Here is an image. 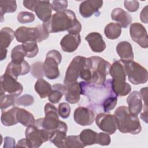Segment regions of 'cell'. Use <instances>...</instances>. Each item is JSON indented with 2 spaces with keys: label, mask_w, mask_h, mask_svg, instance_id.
<instances>
[{
  "label": "cell",
  "mask_w": 148,
  "mask_h": 148,
  "mask_svg": "<svg viewBox=\"0 0 148 148\" xmlns=\"http://www.w3.org/2000/svg\"><path fill=\"white\" fill-rule=\"evenodd\" d=\"M110 64L105 59L98 57H89V69L91 80L88 83L102 85L106 81V76L109 73Z\"/></svg>",
  "instance_id": "cell-4"
},
{
  "label": "cell",
  "mask_w": 148,
  "mask_h": 148,
  "mask_svg": "<svg viewBox=\"0 0 148 148\" xmlns=\"http://www.w3.org/2000/svg\"><path fill=\"white\" fill-rule=\"evenodd\" d=\"M15 37L14 31L9 27H4L0 31V50H7Z\"/></svg>",
  "instance_id": "cell-27"
},
{
  "label": "cell",
  "mask_w": 148,
  "mask_h": 148,
  "mask_svg": "<svg viewBox=\"0 0 148 148\" xmlns=\"http://www.w3.org/2000/svg\"><path fill=\"white\" fill-rule=\"evenodd\" d=\"M127 102L128 105V111L131 114L138 116L142 111V97L140 92L138 91H134L128 95L127 98Z\"/></svg>",
  "instance_id": "cell-20"
},
{
  "label": "cell",
  "mask_w": 148,
  "mask_h": 148,
  "mask_svg": "<svg viewBox=\"0 0 148 148\" xmlns=\"http://www.w3.org/2000/svg\"><path fill=\"white\" fill-rule=\"evenodd\" d=\"M125 8L130 12L138 10L139 8V2L137 1H125L124 2Z\"/></svg>",
  "instance_id": "cell-46"
},
{
  "label": "cell",
  "mask_w": 148,
  "mask_h": 148,
  "mask_svg": "<svg viewBox=\"0 0 148 148\" xmlns=\"http://www.w3.org/2000/svg\"><path fill=\"white\" fill-rule=\"evenodd\" d=\"M91 50L95 53L102 52L106 48V43L102 35L96 32L88 34L85 38Z\"/></svg>",
  "instance_id": "cell-19"
},
{
  "label": "cell",
  "mask_w": 148,
  "mask_h": 148,
  "mask_svg": "<svg viewBox=\"0 0 148 148\" xmlns=\"http://www.w3.org/2000/svg\"><path fill=\"white\" fill-rule=\"evenodd\" d=\"M16 106L10 108L7 110H2L1 121L5 126H12L18 123L16 117Z\"/></svg>",
  "instance_id": "cell-26"
},
{
  "label": "cell",
  "mask_w": 148,
  "mask_h": 148,
  "mask_svg": "<svg viewBox=\"0 0 148 148\" xmlns=\"http://www.w3.org/2000/svg\"><path fill=\"white\" fill-rule=\"evenodd\" d=\"M86 58V57L77 56L72 59L65 73L64 80L65 85L76 82L84 66Z\"/></svg>",
  "instance_id": "cell-10"
},
{
  "label": "cell",
  "mask_w": 148,
  "mask_h": 148,
  "mask_svg": "<svg viewBox=\"0 0 148 148\" xmlns=\"http://www.w3.org/2000/svg\"><path fill=\"white\" fill-rule=\"evenodd\" d=\"M85 145L81 141L79 136L69 135L65 139V148H83Z\"/></svg>",
  "instance_id": "cell-38"
},
{
  "label": "cell",
  "mask_w": 148,
  "mask_h": 148,
  "mask_svg": "<svg viewBox=\"0 0 148 148\" xmlns=\"http://www.w3.org/2000/svg\"><path fill=\"white\" fill-rule=\"evenodd\" d=\"M25 56V53L22 45H17L13 48L11 52V58L13 62L21 64L25 61L24 57Z\"/></svg>",
  "instance_id": "cell-34"
},
{
  "label": "cell",
  "mask_w": 148,
  "mask_h": 148,
  "mask_svg": "<svg viewBox=\"0 0 148 148\" xmlns=\"http://www.w3.org/2000/svg\"><path fill=\"white\" fill-rule=\"evenodd\" d=\"M51 5L54 11L58 12L66 10L68 7V1L66 0L53 1Z\"/></svg>",
  "instance_id": "cell-45"
},
{
  "label": "cell",
  "mask_w": 148,
  "mask_h": 148,
  "mask_svg": "<svg viewBox=\"0 0 148 148\" xmlns=\"http://www.w3.org/2000/svg\"><path fill=\"white\" fill-rule=\"evenodd\" d=\"M43 25L50 33H57L67 31L69 34H79L82 25L77 20L75 13L66 9L51 16L50 19L43 23Z\"/></svg>",
  "instance_id": "cell-1"
},
{
  "label": "cell",
  "mask_w": 148,
  "mask_h": 148,
  "mask_svg": "<svg viewBox=\"0 0 148 148\" xmlns=\"http://www.w3.org/2000/svg\"><path fill=\"white\" fill-rule=\"evenodd\" d=\"M30 71L31 67L26 61L21 64H16L11 61L8 64L5 73L17 80L18 76L25 75Z\"/></svg>",
  "instance_id": "cell-18"
},
{
  "label": "cell",
  "mask_w": 148,
  "mask_h": 148,
  "mask_svg": "<svg viewBox=\"0 0 148 148\" xmlns=\"http://www.w3.org/2000/svg\"><path fill=\"white\" fill-rule=\"evenodd\" d=\"M6 56H7V50H1V53H0V60H1V61H2V60H5L6 58Z\"/></svg>",
  "instance_id": "cell-52"
},
{
  "label": "cell",
  "mask_w": 148,
  "mask_h": 148,
  "mask_svg": "<svg viewBox=\"0 0 148 148\" xmlns=\"http://www.w3.org/2000/svg\"><path fill=\"white\" fill-rule=\"evenodd\" d=\"M104 34L106 38L109 39H117L121 34V27L117 23H110L105 26Z\"/></svg>",
  "instance_id": "cell-33"
},
{
  "label": "cell",
  "mask_w": 148,
  "mask_h": 148,
  "mask_svg": "<svg viewBox=\"0 0 148 148\" xmlns=\"http://www.w3.org/2000/svg\"><path fill=\"white\" fill-rule=\"evenodd\" d=\"M16 40L20 43L27 42H40L46 39L49 36V32L42 25L35 27H20L14 32Z\"/></svg>",
  "instance_id": "cell-5"
},
{
  "label": "cell",
  "mask_w": 148,
  "mask_h": 148,
  "mask_svg": "<svg viewBox=\"0 0 148 148\" xmlns=\"http://www.w3.org/2000/svg\"><path fill=\"white\" fill-rule=\"evenodd\" d=\"M16 97L10 94L1 95L0 108L1 110H5L9 108L14 106Z\"/></svg>",
  "instance_id": "cell-37"
},
{
  "label": "cell",
  "mask_w": 148,
  "mask_h": 148,
  "mask_svg": "<svg viewBox=\"0 0 148 148\" xmlns=\"http://www.w3.org/2000/svg\"><path fill=\"white\" fill-rule=\"evenodd\" d=\"M66 87L65 85L56 84L52 86V90L48 96L49 101L52 103H57L65 94Z\"/></svg>",
  "instance_id": "cell-29"
},
{
  "label": "cell",
  "mask_w": 148,
  "mask_h": 148,
  "mask_svg": "<svg viewBox=\"0 0 148 148\" xmlns=\"http://www.w3.org/2000/svg\"><path fill=\"white\" fill-rule=\"evenodd\" d=\"M0 6L1 22L3 18L4 14L14 12L17 9V4L16 1H1Z\"/></svg>",
  "instance_id": "cell-35"
},
{
  "label": "cell",
  "mask_w": 148,
  "mask_h": 148,
  "mask_svg": "<svg viewBox=\"0 0 148 148\" xmlns=\"http://www.w3.org/2000/svg\"><path fill=\"white\" fill-rule=\"evenodd\" d=\"M112 88L117 96H125L131 91V86L126 82H118L111 79Z\"/></svg>",
  "instance_id": "cell-31"
},
{
  "label": "cell",
  "mask_w": 148,
  "mask_h": 148,
  "mask_svg": "<svg viewBox=\"0 0 148 148\" xmlns=\"http://www.w3.org/2000/svg\"><path fill=\"white\" fill-rule=\"evenodd\" d=\"M16 146L17 147H27L26 139L25 138H23V139H20V140H18Z\"/></svg>",
  "instance_id": "cell-51"
},
{
  "label": "cell",
  "mask_w": 148,
  "mask_h": 148,
  "mask_svg": "<svg viewBox=\"0 0 148 148\" xmlns=\"http://www.w3.org/2000/svg\"><path fill=\"white\" fill-rule=\"evenodd\" d=\"M35 15L28 12H20L17 16V21L21 24H27L32 23L35 20Z\"/></svg>",
  "instance_id": "cell-40"
},
{
  "label": "cell",
  "mask_w": 148,
  "mask_h": 148,
  "mask_svg": "<svg viewBox=\"0 0 148 148\" xmlns=\"http://www.w3.org/2000/svg\"><path fill=\"white\" fill-rule=\"evenodd\" d=\"M140 18L142 22L145 24L147 23V6H146L141 11Z\"/></svg>",
  "instance_id": "cell-48"
},
{
  "label": "cell",
  "mask_w": 148,
  "mask_h": 148,
  "mask_svg": "<svg viewBox=\"0 0 148 148\" xmlns=\"http://www.w3.org/2000/svg\"><path fill=\"white\" fill-rule=\"evenodd\" d=\"M62 60L61 53L57 50H50L46 56L43 62L45 76L49 79L53 80L60 76L58 65Z\"/></svg>",
  "instance_id": "cell-8"
},
{
  "label": "cell",
  "mask_w": 148,
  "mask_h": 148,
  "mask_svg": "<svg viewBox=\"0 0 148 148\" xmlns=\"http://www.w3.org/2000/svg\"><path fill=\"white\" fill-rule=\"evenodd\" d=\"M116 119L117 129L123 133L138 134L140 132L142 127L137 116L131 114L125 106L118 107L114 112Z\"/></svg>",
  "instance_id": "cell-3"
},
{
  "label": "cell",
  "mask_w": 148,
  "mask_h": 148,
  "mask_svg": "<svg viewBox=\"0 0 148 148\" xmlns=\"http://www.w3.org/2000/svg\"><path fill=\"white\" fill-rule=\"evenodd\" d=\"M1 95L8 94L15 97L19 96L23 91V86L10 75L4 73L1 76Z\"/></svg>",
  "instance_id": "cell-11"
},
{
  "label": "cell",
  "mask_w": 148,
  "mask_h": 148,
  "mask_svg": "<svg viewBox=\"0 0 148 148\" xmlns=\"http://www.w3.org/2000/svg\"><path fill=\"white\" fill-rule=\"evenodd\" d=\"M80 85L81 94L86 96L92 105L97 107L102 106L108 98L116 95L112 90L110 79L106 80L103 84L99 86L85 81L80 82Z\"/></svg>",
  "instance_id": "cell-2"
},
{
  "label": "cell",
  "mask_w": 148,
  "mask_h": 148,
  "mask_svg": "<svg viewBox=\"0 0 148 148\" xmlns=\"http://www.w3.org/2000/svg\"><path fill=\"white\" fill-rule=\"evenodd\" d=\"M35 90L41 98H45L51 92L52 86L43 78H39L35 82Z\"/></svg>",
  "instance_id": "cell-30"
},
{
  "label": "cell",
  "mask_w": 148,
  "mask_h": 148,
  "mask_svg": "<svg viewBox=\"0 0 148 148\" xmlns=\"http://www.w3.org/2000/svg\"><path fill=\"white\" fill-rule=\"evenodd\" d=\"M103 1L100 0H87L82 2L79 6V12L84 18L90 17L95 14L99 15V9L102 6Z\"/></svg>",
  "instance_id": "cell-15"
},
{
  "label": "cell",
  "mask_w": 148,
  "mask_h": 148,
  "mask_svg": "<svg viewBox=\"0 0 148 148\" xmlns=\"http://www.w3.org/2000/svg\"><path fill=\"white\" fill-rule=\"evenodd\" d=\"M22 46L25 51L27 57L33 58L38 54L39 49L36 42H27L23 43Z\"/></svg>",
  "instance_id": "cell-36"
},
{
  "label": "cell",
  "mask_w": 148,
  "mask_h": 148,
  "mask_svg": "<svg viewBox=\"0 0 148 148\" xmlns=\"http://www.w3.org/2000/svg\"><path fill=\"white\" fill-rule=\"evenodd\" d=\"M45 117L39 118L36 121L51 135L54 131L66 124L59 120L58 109L50 103H47L45 105Z\"/></svg>",
  "instance_id": "cell-7"
},
{
  "label": "cell",
  "mask_w": 148,
  "mask_h": 148,
  "mask_svg": "<svg viewBox=\"0 0 148 148\" xmlns=\"http://www.w3.org/2000/svg\"><path fill=\"white\" fill-rule=\"evenodd\" d=\"M110 137L108 133L99 132L98 133L97 144H99L102 146H108L110 143Z\"/></svg>",
  "instance_id": "cell-44"
},
{
  "label": "cell",
  "mask_w": 148,
  "mask_h": 148,
  "mask_svg": "<svg viewBox=\"0 0 148 148\" xmlns=\"http://www.w3.org/2000/svg\"><path fill=\"white\" fill-rule=\"evenodd\" d=\"M52 10V5L49 1H37L34 8L36 15L43 23L50 19Z\"/></svg>",
  "instance_id": "cell-16"
},
{
  "label": "cell",
  "mask_w": 148,
  "mask_h": 148,
  "mask_svg": "<svg viewBox=\"0 0 148 148\" xmlns=\"http://www.w3.org/2000/svg\"><path fill=\"white\" fill-rule=\"evenodd\" d=\"M116 51L123 62L125 63L133 61L132 47L131 44L128 42L122 41L119 43L116 46Z\"/></svg>",
  "instance_id": "cell-23"
},
{
  "label": "cell",
  "mask_w": 148,
  "mask_h": 148,
  "mask_svg": "<svg viewBox=\"0 0 148 148\" xmlns=\"http://www.w3.org/2000/svg\"><path fill=\"white\" fill-rule=\"evenodd\" d=\"M95 120L99 128L108 134H113L117 129V121L114 115L99 113L96 116Z\"/></svg>",
  "instance_id": "cell-12"
},
{
  "label": "cell",
  "mask_w": 148,
  "mask_h": 148,
  "mask_svg": "<svg viewBox=\"0 0 148 148\" xmlns=\"http://www.w3.org/2000/svg\"><path fill=\"white\" fill-rule=\"evenodd\" d=\"M15 146V140L11 138L6 136L5 138L4 146L3 147H14Z\"/></svg>",
  "instance_id": "cell-49"
},
{
  "label": "cell",
  "mask_w": 148,
  "mask_h": 148,
  "mask_svg": "<svg viewBox=\"0 0 148 148\" xmlns=\"http://www.w3.org/2000/svg\"><path fill=\"white\" fill-rule=\"evenodd\" d=\"M73 119L79 125L82 126L90 125L95 120V114L88 108L79 106L74 112Z\"/></svg>",
  "instance_id": "cell-14"
},
{
  "label": "cell",
  "mask_w": 148,
  "mask_h": 148,
  "mask_svg": "<svg viewBox=\"0 0 148 148\" xmlns=\"http://www.w3.org/2000/svg\"><path fill=\"white\" fill-rule=\"evenodd\" d=\"M16 117L18 123L27 127L33 124L35 121V119L32 113L21 108H17Z\"/></svg>",
  "instance_id": "cell-28"
},
{
  "label": "cell",
  "mask_w": 148,
  "mask_h": 148,
  "mask_svg": "<svg viewBox=\"0 0 148 148\" xmlns=\"http://www.w3.org/2000/svg\"><path fill=\"white\" fill-rule=\"evenodd\" d=\"M31 75L36 78H43L45 75L43 69V63L36 62L34 63L31 68Z\"/></svg>",
  "instance_id": "cell-39"
},
{
  "label": "cell",
  "mask_w": 148,
  "mask_h": 148,
  "mask_svg": "<svg viewBox=\"0 0 148 148\" xmlns=\"http://www.w3.org/2000/svg\"><path fill=\"white\" fill-rule=\"evenodd\" d=\"M110 75L112 80L118 82H125L126 71L124 64L121 60H116L110 65L109 69Z\"/></svg>",
  "instance_id": "cell-22"
},
{
  "label": "cell",
  "mask_w": 148,
  "mask_h": 148,
  "mask_svg": "<svg viewBox=\"0 0 148 148\" xmlns=\"http://www.w3.org/2000/svg\"><path fill=\"white\" fill-rule=\"evenodd\" d=\"M117 95H113L108 98L103 103L102 108L105 112H109L113 109L117 105Z\"/></svg>",
  "instance_id": "cell-42"
},
{
  "label": "cell",
  "mask_w": 148,
  "mask_h": 148,
  "mask_svg": "<svg viewBox=\"0 0 148 148\" xmlns=\"http://www.w3.org/2000/svg\"><path fill=\"white\" fill-rule=\"evenodd\" d=\"M34 102V97L29 94H25L16 99V105L18 106H28Z\"/></svg>",
  "instance_id": "cell-41"
},
{
  "label": "cell",
  "mask_w": 148,
  "mask_h": 148,
  "mask_svg": "<svg viewBox=\"0 0 148 148\" xmlns=\"http://www.w3.org/2000/svg\"><path fill=\"white\" fill-rule=\"evenodd\" d=\"M130 34L132 39L141 47H148V36L145 27L139 23H132L130 28Z\"/></svg>",
  "instance_id": "cell-13"
},
{
  "label": "cell",
  "mask_w": 148,
  "mask_h": 148,
  "mask_svg": "<svg viewBox=\"0 0 148 148\" xmlns=\"http://www.w3.org/2000/svg\"><path fill=\"white\" fill-rule=\"evenodd\" d=\"M58 113L62 119L68 118L71 113V108L69 105L66 102L59 104L58 107Z\"/></svg>",
  "instance_id": "cell-43"
},
{
  "label": "cell",
  "mask_w": 148,
  "mask_h": 148,
  "mask_svg": "<svg viewBox=\"0 0 148 148\" xmlns=\"http://www.w3.org/2000/svg\"><path fill=\"white\" fill-rule=\"evenodd\" d=\"M112 19L117 23L121 27L127 28L132 22V17L127 12L120 8L114 9L111 13Z\"/></svg>",
  "instance_id": "cell-24"
},
{
  "label": "cell",
  "mask_w": 148,
  "mask_h": 148,
  "mask_svg": "<svg viewBox=\"0 0 148 148\" xmlns=\"http://www.w3.org/2000/svg\"><path fill=\"white\" fill-rule=\"evenodd\" d=\"M66 87L65 97L66 101L71 104L77 103L80 99L81 87L80 83L75 82L65 85Z\"/></svg>",
  "instance_id": "cell-21"
},
{
  "label": "cell",
  "mask_w": 148,
  "mask_h": 148,
  "mask_svg": "<svg viewBox=\"0 0 148 148\" xmlns=\"http://www.w3.org/2000/svg\"><path fill=\"white\" fill-rule=\"evenodd\" d=\"M68 127L66 124L54 131L51 135L49 140L56 147L59 148H65V139Z\"/></svg>",
  "instance_id": "cell-25"
},
{
  "label": "cell",
  "mask_w": 148,
  "mask_h": 148,
  "mask_svg": "<svg viewBox=\"0 0 148 148\" xmlns=\"http://www.w3.org/2000/svg\"><path fill=\"white\" fill-rule=\"evenodd\" d=\"M98 133L90 129L83 130L79 135V138L86 146L97 144Z\"/></svg>",
  "instance_id": "cell-32"
},
{
  "label": "cell",
  "mask_w": 148,
  "mask_h": 148,
  "mask_svg": "<svg viewBox=\"0 0 148 148\" xmlns=\"http://www.w3.org/2000/svg\"><path fill=\"white\" fill-rule=\"evenodd\" d=\"M37 1H34V0H24L23 2V5L25 8H27L28 9L30 10L31 11L34 12V8L35 6V4L36 3Z\"/></svg>",
  "instance_id": "cell-47"
},
{
  "label": "cell",
  "mask_w": 148,
  "mask_h": 148,
  "mask_svg": "<svg viewBox=\"0 0 148 148\" xmlns=\"http://www.w3.org/2000/svg\"><path fill=\"white\" fill-rule=\"evenodd\" d=\"M124 63V62H123ZM129 81L135 85L144 84L148 80V72L146 68L135 61L124 63Z\"/></svg>",
  "instance_id": "cell-9"
},
{
  "label": "cell",
  "mask_w": 148,
  "mask_h": 148,
  "mask_svg": "<svg viewBox=\"0 0 148 148\" xmlns=\"http://www.w3.org/2000/svg\"><path fill=\"white\" fill-rule=\"evenodd\" d=\"M140 94L141 95V97L143 99V101L145 102V106L146 108H147V87H144V88H142L141 90H140Z\"/></svg>",
  "instance_id": "cell-50"
},
{
  "label": "cell",
  "mask_w": 148,
  "mask_h": 148,
  "mask_svg": "<svg viewBox=\"0 0 148 148\" xmlns=\"http://www.w3.org/2000/svg\"><path fill=\"white\" fill-rule=\"evenodd\" d=\"M25 135L27 147L38 148L49 140L51 134L35 120L33 124L27 127Z\"/></svg>",
  "instance_id": "cell-6"
},
{
  "label": "cell",
  "mask_w": 148,
  "mask_h": 148,
  "mask_svg": "<svg viewBox=\"0 0 148 148\" xmlns=\"http://www.w3.org/2000/svg\"><path fill=\"white\" fill-rule=\"evenodd\" d=\"M81 42L79 34H68L65 35L60 42V45L62 50L67 53L75 51Z\"/></svg>",
  "instance_id": "cell-17"
}]
</instances>
